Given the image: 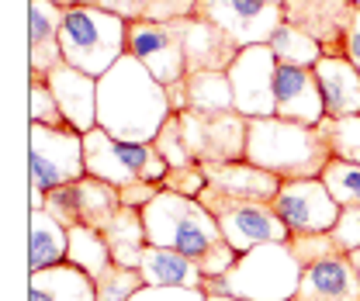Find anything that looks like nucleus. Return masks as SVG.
Returning a JSON list of instances; mask_svg holds the SVG:
<instances>
[{
  "label": "nucleus",
  "instance_id": "f257e3e1",
  "mask_svg": "<svg viewBox=\"0 0 360 301\" xmlns=\"http://www.w3.org/2000/svg\"><path fill=\"white\" fill-rule=\"evenodd\" d=\"M170 115L167 87L135 56H122L97 80V129L122 142H153Z\"/></svg>",
  "mask_w": 360,
  "mask_h": 301
},
{
  "label": "nucleus",
  "instance_id": "f03ea898",
  "mask_svg": "<svg viewBox=\"0 0 360 301\" xmlns=\"http://www.w3.org/2000/svg\"><path fill=\"white\" fill-rule=\"evenodd\" d=\"M142 222H146L149 246L184 253L205 270V277H222L239 257L225 243L215 215L198 198H180L174 191H160L142 208Z\"/></svg>",
  "mask_w": 360,
  "mask_h": 301
},
{
  "label": "nucleus",
  "instance_id": "7ed1b4c3",
  "mask_svg": "<svg viewBox=\"0 0 360 301\" xmlns=\"http://www.w3.org/2000/svg\"><path fill=\"white\" fill-rule=\"evenodd\" d=\"M333 160L326 135L319 125H298L284 118H250L246 135V163L274 173L281 180H312L322 177Z\"/></svg>",
  "mask_w": 360,
  "mask_h": 301
},
{
  "label": "nucleus",
  "instance_id": "20e7f679",
  "mask_svg": "<svg viewBox=\"0 0 360 301\" xmlns=\"http://www.w3.org/2000/svg\"><path fill=\"white\" fill-rule=\"evenodd\" d=\"M305 267L295 260L288 243H264L239 253L222 277H205L201 291L236 295L243 301H295Z\"/></svg>",
  "mask_w": 360,
  "mask_h": 301
},
{
  "label": "nucleus",
  "instance_id": "39448f33",
  "mask_svg": "<svg viewBox=\"0 0 360 301\" xmlns=\"http://www.w3.org/2000/svg\"><path fill=\"white\" fill-rule=\"evenodd\" d=\"M122 56H129V21L97 7H70L63 14V63L101 80Z\"/></svg>",
  "mask_w": 360,
  "mask_h": 301
},
{
  "label": "nucleus",
  "instance_id": "423d86ee",
  "mask_svg": "<svg viewBox=\"0 0 360 301\" xmlns=\"http://www.w3.org/2000/svg\"><path fill=\"white\" fill-rule=\"evenodd\" d=\"M84 160H87L90 177L108 180L115 187H129L135 180L163 184V177L170 173L167 160L156 153L153 142H122L104 129L84 135Z\"/></svg>",
  "mask_w": 360,
  "mask_h": 301
},
{
  "label": "nucleus",
  "instance_id": "0eeeda50",
  "mask_svg": "<svg viewBox=\"0 0 360 301\" xmlns=\"http://www.w3.org/2000/svg\"><path fill=\"white\" fill-rule=\"evenodd\" d=\"M198 201L215 215L219 229H222L225 243L236 253H250L253 246L264 243H288L291 229L281 222L270 201H246V198H229L215 187H205L198 194Z\"/></svg>",
  "mask_w": 360,
  "mask_h": 301
},
{
  "label": "nucleus",
  "instance_id": "6e6552de",
  "mask_svg": "<svg viewBox=\"0 0 360 301\" xmlns=\"http://www.w3.org/2000/svg\"><path fill=\"white\" fill-rule=\"evenodd\" d=\"M28 173H32V191H56L63 184H77L87 177L84 160V135L73 129H28Z\"/></svg>",
  "mask_w": 360,
  "mask_h": 301
},
{
  "label": "nucleus",
  "instance_id": "1a4fd4ad",
  "mask_svg": "<svg viewBox=\"0 0 360 301\" xmlns=\"http://www.w3.org/2000/svg\"><path fill=\"white\" fill-rule=\"evenodd\" d=\"M194 18L222 28L239 49L270 45L284 25V4L277 0H198Z\"/></svg>",
  "mask_w": 360,
  "mask_h": 301
},
{
  "label": "nucleus",
  "instance_id": "9d476101",
  "mask_svg": "<svg viewBox=\"0 0 360 301\" xmlns=\"http://www.w3.org/2000/svg\"><path fill=\"white\" fill-rule=\"evenodd\" d=\"M232 97H236V111L243 118H274L277 104H274V77H277V56L270 45H250L239 49V56L232 59V66L225 70Z\"/></svg>",
  "mask_w": 360,
  "mask_h": 301
},
{
  "label": "nucleus",
  "instance_id": "9b49d317",
  "mask_svg": "<svg viewBox=\"0 0 360 301\" xmlns=\"http://www.w3.org/2000/svg\"><path fill=\"white\" fill-rule=\"evenodd\" d=\"M180 129H184L191 156L198 163H243L246 160L250 118H243L239 111L215 115V118L184 111L180 115Z\"/></svg>",
  "mask_w": 360,
  "mask_h": 301
},
{
  "label": "nucleus",
  "instance_id": "f8f14e48",
  "mask_svg": "<svg viewBox=\"0 0 360 301\" xmlns=\"http://www.w3.org/2000/svg\"><path fill=\"white\" fill-rule=\"evenodd\" d=\"M129 56H135L163 87L177 84V80L187 77V56H184L180 21H174V25L129 21Z\"/></svg>",
  "mask_w": 360,
  "mask_h": 301
},
{
  "label": "nucleus",
  "instance_id": "ddd939ff",
  "mask_svg": "<svg viewBox=\"0 0 360 301\" xmlns=\"http://www.w3.org/2000/svg\"><path fill=\"white\" fill-rule=\"evenodd\" d=\"M270 205L281 215V222L291 229V236L295 232H333L336 218L343 212L319 177H312V180H284Z\"/></svg>",
  "mask_w": 360,
  "mask_h": 301
},
{
  "label": "nucleus",
  "instance_id": "4468645a",
  "mask_svg": "<svg viewBox=\"0 0 360 301\" xmlns=\"http://www.w3.org/2000/svg\"><path fill=\"white\" fill-rule=\"evenodd\" d=\"M281 4H284V21L309 32L326 56H347L350 25L357 14L354 0H281Z\"/></svg>",
  "mask_w": 360,
  "mask_h": 301
},
{
  "label": "nucleus",
  "instance_id": "2eb2a0df",
  "mask_svg": "<svg viewBox=\"0 0 360 301\" xmlns=\"http://www.w3.org/2000/svg\"><path fill=\"white\" fill-rule=\"evenodd\" d=\"M274 104H277V118L298 122V125H312L315 129L326 118V104H322V90H319V80H315V70L281 66L277 63Z\"/></svg>",
  "mask_w": 360,
  "mask_h": 301
},
{
  "label": "nucleus",
  "instance_id": "dca6fc26",
  "mask_svg": "<svg viewBox=\"0 0 360 301\" xmlns=\"http://www.w3.org/2000/svg\"><path fill=\"white\" fill-rule=\"evenodd\" d=\"M63 14L52 0L28 4V77L45 80L63 63Z\"/></svg>",
  "mask_w": 360,
  "mask_h": 301
},
{
  "label": "nucleus",
  "instance_id": "f3484780",
  "mask_svg": "<svg viewBox=\"0 0 360 301\" xmlns=\"http://www.w3.org/2000/svg\"><path fill=\"white\" fill-rule=\"evenodd\" d=\"M295 301H360V274L347 253L305 267Z\"/></svg>",
  "mask_w": 360,
  "mask_h": 301
},
{
  "label": "nucleus",
  "instance_id": "a211bd4d",
  "mask_svg": "<svg viewBox=\"0 0 360 301\" xmlns=\"http://www.w3.org/2000/svg\"><path fill=\"white\" fill-rule=\"evenodd\" d=\"M45 80L52 87V94H56L70 129H77L80 135L97 129V80L94 77L73 70L70 63H59Z\"/></svg>",
  "mask_w": 360,
  "mask_h": 301
},
{
  "label": "nucleus",
  "instance_id": "6ab92c4d",
  "mask_svg": "<svg viewBox=\"0 0 360 301\" xmlns=\"http://www.w3.org/2000/svg\"><path fill=\"white\" fill-rule=\"evenodd\" d=\"M180 35H184V56H187V77L208 73V70H229L232 59L239 56V45L222 28H215L201 18H184Z\"/></svg>",
  "mask_w": 360,
  "mask_h": 301
},
{
  "label": "nucleus",
  "instance_id": "aec40b11",
  "mask_svg": "<svg viewBox=\"0 0 360 301\" xmlns=\"http://www.w3.org/2000/svg\"><path fill=\"white\" fill-rule=\"evenodd\" d=\"M315 80L322 90L326 118L360 115V73L347 56H322L315 63Z\"/></svg>",
  "mask_w": 360,
  "mask_h": 301
},
{
  "label": "nucleus",
  "instance_id": "412c9836",
  "mask_svg": "<svg viewBox=\"0 0 360 301\" xmlns=\"http://www.w3.org/2000/svg\"><path fill=\"white\" fill-rule=\"evenodd\" d=\"M205 177H208V187L222 191L229 198H246V201H274L277 191H281V177L260 170L253 163H201Z\"/></svg>",
  "mask_w": 360,
  "mask_h": 301
},
{
  "label": "nucleus",
  "instance_id": "4be33fe9",
  "mask_svg": "<svg viewBox=\"0 0 360 301\" xmlns=\"http://www.w3.org/2000/svg\"><path fill=\"white\" fill-rule=\"evenodd\" d=\"M139 274L146 288H205V270L184 253L163 250V246H146Z\"/></svg>",
  "mask_w": 360,
  "mask_h": 301
},
{
  "label": "nucleus",
  "instance_id": "5701e85b",
  "mask_svg": "<svg viewBox=\"0 0 360 301\" xmlns=\"http://www.w3.org/2000/svg\"><path fill=\"white\" fill-rule=\"evenodd\" d=\"M28 301H97V288L84 270L59 263L35 270L28 281Z\"/></svg>",
  "mask_w": 360,
  "mask_h": 301
},
{
  "label": "nucleus",
  "instance_id": "b1692460",
  "mask_svg": "<svg viewBox=\"0 0 360 301\" xmlns=\"http://www.w3.org/2000/svg\"><path fill=\"white\" fill-rule=\"evenodd\" d=\"M104 239H108V250H111V260L118 267H129V270H139L142 263V253L149 246L146 239V222H142V212L139 208H125L115 215V222L104 229Z\"/></svg>",
  "mask_w": 360,
  "mask_h": 301
},
{
  "label": "nucleus",
  "instance_id": "393cba45",
  "mask_svg": "<svg viewBox=\"0 0 360 301\" xmlns=\"http://www.w3.org/2000/svg\"><path fill=\"white\" fill-rule=\"evenodd\" d=\"M66 253H70V229L59 225L49 212H32V239H28L32 274L66 263Z\"/></svg>",
  "mask_w": 360,
  "mask_h": 301
},
{
  "label": "nucleus",
  "instance_id": "a878e982",
  "mask_svg": "<svg viewBox=\"0 0 360 301\" xmlns=\"http://www.w3.org/2000/svg\"><path fill=\"white\" fill-rule=\"evenodd\" d=\"M187 111L215 118L236 111V97L225 70H208V73H191L187 77Z\"/></svg>",
  "mask_w": 360,
  "mask_h": 301
},
{
  "label": "nucleus",
  "instance_id": "bb28decb",
  "mask_svg": "<svg viewBox=\"0 0 360 301\" xmlns=\"http://www.w3.org/2000/svg\"><path fill=\"white\" fill-rule=\"evenodd\" d=\"M77 191H80V218H84V225L104 232L115 222V215L122 212V191L115 184H108V180L90 177V173L84 180H77Z\"/></svg>",
  "mask_w": 360,
  "mask_h": 301
},
{
  "label": "nucleus",
  "instance_id": "cd10ccee",
  "mask_svg": "<svg viewBox=\"0 0 360 301\" xmlns=\"http://www.w3.org/2000/svg\"><path fill=\"white\" fill-rule=\"evenodd\" d=\"M66 263L77 267V270H84L90 281H97V277L115 263L104 232H97V229H90V225H73V229H70V253H66Z\"/></svg>",
  "mask_w": 360,
  "mask_h": 301
},
{
  "label": "nucleus",
  "instance_id": "c85d7f7f",
  "mask_svg": "<svg viewBox=\"0 0 360 301\" xmlns=\"http://www.w3.org/2000/svg\"><path fill=\"white\" fill-rule=\"evenodd\" d=\"M270 49H274V56H277V63L281 66H305V70H315V63L326 56L322 52V45L315 42L309 32H302V28H295V25H281L277 28V35L270 39Z\"/></svg>",
  "mask_w": 360,
  "mask_h": 301
},
{
  "label": "nucleus",
  "instance_id": "c756f323",
  "mask_svg": "<svg viewBox=\"0 0 360 301\" xmlns=\"http://www.w3.org/2000/svg\"><path fill=\"white\" fill-rule=\"evenodd\" d=\"M319 180L326 184V191L333 194L340 208H360V163H347L333 156Z\"/></svg>",
  "mask_w": 360,
  "mask_h": 301
},
{
  "label": "nucleus",
  "instance_id": "7c9ffc66",
  "mask_svg": "<svg viewBox=\"0 0 360 301\" xmlns=\"http://www.w3.org/2000/svg\"><path fill=\"white\" fill-rule=\"evenodd\" d=\"M319 132L326 135L329 153L336 160L360 163V115H354V118H322Z\"/></svg>",
  "mask_w": 360,
  "mask_h": 301
},
{
  "label": "nucleus",
  "instance_id": "2f4dec72",
  "mask_svg": "<svg viewBox=\"0 0 360 301\" xmlns=\"http://www.w3.org/2000/svg\"><path fill=\"white\" fill-rule=\"evenodd\" d=\"M28 118H32V125H45V129H70V122H66V115H63L49 80L28 77Z\"/></svg>",
  "mask_w": 360,
  "mask_h": 301
},
{
  "label": "nucleus",
  "instance_id": "473e14b6",
  "mask_svg": "<svg viewBox=\"0 0 360 301\" xmlns=\"http://www.w3.org/2000/svg\"><path fill=\"white\" fill-rule=\"evenodd\" d=\"M94 288H97V301H132L135 291L146 288V281H142L139 270H129V267L111 263V267L94 281Z\"/></svg>",
  "mask_w": 360,
  "mask_h": 301
},
{
  "label": "nucleus",
  "instance_id": "72a5a7b5",
  "mask_svg": "<svg viewBox=\"0 0 360 301\" xmlns=\"http://www.w3.org/2000/svg\"><path fill=\"white\" fill-rule=\"evenodd\" d=\"M153 146H156V153L167 160V167H170V170H174V167H191V163H198V160L191 156L187 139H184L180 115H170V118H167V125H163V129H160V135L153 139Z\"/></svg>",
  "mask_w": 360,
  "mask_h": 301
},
{
  "label": "nucleus",
  "instance_id": "f704fd0d",
  "mask_svg": "<svg viewBox=\"0 0 360 301\" xmlns=\"http://www.w3.org/2000/svg\"><path fill=\"white\" fill-rule=\"evenodd\" d=\"M288 246H291V253H295V260H298L302 267H312L319 260L340 253V246H336V239H333L329 232H295V236L288 239Z\"/></svg>",
  "mask_w": 360,
  "mask_h": 301
},
{
  "label": "nucleus",
  "instance_id": "c9c22d12",
  "mask_svg": "<svg viewBox=\"0 0 360 301\" xmlns=\"http://www.w3.org/2000/svg\"><path fill=\"white\" fill-rule=\"evenodd\" d=\"M45 212L56 218L59 225H66V229L84 225V218H80V191H77V184H63V187L49 191V198H45Z\"/></svg>",
  "mask_w": 360,
  "mask_h": 301
},
{
  "label": "nucleus",
  "instance_id": "e433bc0d",
  "mask_svg": "<svg viewBox=\"0 0 360 301\" xmlns=\"http://www.w3.org/2000/svg\"><path fill=\"white\" fill-rule=\"evenodd\" d=\"M205 187H208V177H205V167H201V163L174 167V170L163 177V191H174L180 198H198Z\"/></svg>",
  "mask_w": 360,
  "mask_h": 301
},
{
  "label": "nucleus",
  "instance_id": "4c0bfd02",
  "mask_svg": "<svg viewBox=\"0 0 360 301\" xmlns=\"http://www.w3.org/2000/svg\"><path fill=\"white\" fill-rule=\"evenodd\" d=\"M329 236L336 239L340 253H347V257H350V253H357L360 250V208H343Z\"/></svg>",
  "mask_w": 360,
  "mask_h": 301
},
{
  "label": "nucleus",
  "instance_id": "58836bf2",
  "mask_svg": "<svg viewBox=\"0 0 360 301\" xmlns=\"http://www.w3.org/2000/svg\"><path fill=\"white\" fill-rule=\"evenodd\" d=\"M194 7H198V0H153L146 21L174 25V21H184V18H194Z\"/></svg>",
  "mask_w": 360,
  "mask_h": 301
},
{
  "label": "nucleus",
  "instance_id": "ea45409f",
  "mask_svg": "<svg viewBox=\"0 0 360 301\" xmlns=\"http://www.w3.org/2000/svg\"><path fill=\"white\" fill-rule=\"evenodd\" d=\"M132 301H208L201 288H142Z\"/></svg>",
  "mask_w": 360,
  "mask_h": 301
},
{
  "label": "nucleus",
  "instance_id": "a19ab883",
  "mask_svg": "<svg viewBox=\"0 0 360 301\" xmlns=\"http://www.w3.org/2000/svg\"><path fill=\"white\" fill-rule=\"evenodd\" d=\"M122 191V205L125 208H146L160 191H163V184H153V180H135V184H129V187H118Z\"/></svg>",
  "mask_w": 360,
  "mask_h": 301
},
{
  "label": "nucleus",
  "instance_id": "79ce46f5",
  "mask_svg": "<svg viewBox=\"0 0 360 301\" xmlns=\"http://www.w3.org/2000/svg\"><path fill=\"white\" fill-rule=\"evenodd\" d=\"M97 7H104V11L125 18V21H146L153 0H97Z\"/></svg>",
  "mask_w": 360,
  "mask_h": 301
},
{
  "label": "nucleus",
  "instance_id": "37998d69",
  "mask_svg": "<svg viewBox=\"0 0 360 301\" xmlns=\"http://www.w3.org/2000/svg\"><path fill=\"white\" fill-rule=\"evenodd\" d=\"M167 97H170V111H174V115H184V111H187V77L167 87Z\"/></svg>",
  "mask_w": 360,
  "mask_h": 301
},
{
  "label": "nucleus",
  "instance_id": "c03bdc74",
  "mask_svg": "<svg viewBox=\"0 0 360 301\" xmlns=\"http://www.w3.org/2000/svg\"><path fill=\"white\" fill-rule=\"evenodd\" d=\"M347 59L357 66V73H360V7H357V14H354V25H350V39H347Z\"/></svg>",
  "mask_w": 360,
  "mask_h": 301
},
{
  "label": "nucleus",
  "instance_id": "a18cd8bd",
  "mask_svg": "<svg viewBox=\"0 0 360 301\" xmlns=\"http://www.w3.org/2000/svg\"><path fill=\"white\" fill-rule=\"evenodd\" d=\"M56 7H63V11H70V7H84V4H97V0H52Z\"/></svg>",
  "mask_w": 360,
  "mask_h": 301
},
{
  "label": "nucleus",
  "instance_id": "49530a36",
  "mask_svg": "<svg viewBox=\"0 0 360 301\" xmlns=\"http://www.w3.org/2000/svg\"><path fill=\"white\" fill-rule=\"evenodd\" d=\"M205 295H208V301H243L236 295H219V291H205Z\"/></svg>",
  "mask_w": 360,
  "mask_h": 301
},
{
  "label": "nucleus",
  "instance_id": "de8ad7c7",
  "mask_svg": "<svg viewBox=\"0 0 360 301\" xmlns=\"http://www.w3.org/2000/svg\"><path fill=\"white\" fill-rule=\"evenodd\" d=\"M350 260H354V267H357V274H360V250L357 253H350Z\"/></svg>",
  "mask_w": 360,
  "mask_h": 301
},
{
  "label": "nucleus",
  "instance_id": "09e8293b",
  "mask_svg": "<svg viewBox=\"0 0 360 301\" xmlns=\"http://www.w3.org/2000/svg\"><path fill=\"white\" fill-rule=\"evenodd\" d=\"M354 4H357V7H360V0H354Z\"/></svg>",
  "mask_w": 360,
  "mask_h": 301
},
{
  "label": "nucleus",
  "instance_id": "8fccbe9b",
  "mask_svg": "<svg viewBox=\"0 0 360 301\" xmlns=\"http://www.w3.org/2000/svg\"><path fill=\"white\" fill-rule=\"evenodd\" d=\"M277 4H281V0H277Z\"/></svg>",
  "mask_w": 360,
  "mask_h": 301
}]
</instances>
